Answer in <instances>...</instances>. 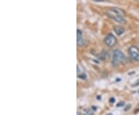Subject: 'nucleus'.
Instances as JSON below:
<instances>
[{
	"mask_svg": "<svg viewBox=\"0 0 139 115\" xmlns=\"http://www.w3.org/2000/svg\"><path fill=\"white\" fill-rule=\"evenodd\" d=\"M113 63L114 64L118 63H126V57L124 53L120 50H115L113 56Z\"/></svg>",
	"mask_w": 139,
	"mask_h": 115,
	"instance_id": "obj_2",
	"label": "nucleus"
},
{
	"mask_svg": "<svg viewBox=\"0 0 139 115\" xmlns=\"http://www.w3.org/2000/svg\"><path fill=\"white\" fill-rule=\"evenodd\" d=\"M138 1H139V0H138Z\"/></svg>",
	"mask_w": 139,
	"mask_h": 115,
	"instance_id": "obj_15",
	"label": "nucleus"
},
{
	"mask_svg": "<svg viewBox=\"0 0 139 115\" xmlns=\"http://www.w3.org/2000/svg\"><path fill=\"white\" fill-rule=\"evenodd\" d=\"M81 38H83V33L80 29H77V40L81 39Z\"/></svg>",
	"mask_w": 139,
	"mask_h": 115,
	"instance_id": "obj_7",
	"label": "nucleus"
},
{
	"mask_svg": "<svg viewBox=\"0 0 139 115\" xmlns=\"http://www.w3.org/2000/svg\"><path fill=\"white\" fill-rule=\"evenodd\" d=\"M107 15L113 19L114 20L123 23L125 22V19H124V13L119 8L117 7H114V8H111L109 10L107 11Z\"/></svg>",
	"mask_w": 139,
	"mask_h": 115,
	"instance_id": "obj_1",
	"label": "nucleus"
},
{
	"mask_svg": "<svg viewBox=\"0 0 139 115\" xmlns=\"http://www.w3.org/2000/svg\"><path fill=\"white\" fill-rule=\"evenodd\" d=\"M137 85H139V81H138V82H137V83H136L134 86H137Z\"/></svg>",
	"mask_w": 139,
	"mask_h": 115,
	"instance_id": "obj_12",
	"label": "nucleus"
},
{
	"mask_svg": "<svg viewBox=\"0 0 139 115\" xmlns=\"http://www.w3.org/2000/svg\"><path fill=\"white\" fill-rule=\"evenodd\" d=\"M114 30L115 33L118 36H121V34H123L124 32V29L121 26H115L114 27Z\"/></svg>",
	"mask_w": 139,
	"mask_h": 115,
	"instance_id": "obj_5",
	"label": "nucleus"
},
{
	"mask_svg": "<svg viewBox=\"0 0 139 115\" xmlns=\"http://www.w3.org/2000/svg\"><path fill=\"white\" fill-rule=\"evenodd\" d=\"M93 1H94V2H104L105 0H93Z\"/></svg>",
	"mask_w": 139,
	"mask_h": 115,
	"instance_id": "obj_11",
	"label": "nucleus"
},
{
	"mask_svg": "<svg viewBox=\"0 0 139 115\" xmlns=\"http://www.w3.org/2000/svg\"><path fill=\"white\" fill-rule=\"evenodd\" d=\"M138 93H139V91H138Z\"/></svg>",
	"mask_w": 139,
	"mask_h": 115,
	"instance_id": "obj_14",
	"label": "nucleus"
},
{
	"mask_svg": "<svg viewBox=\"0 0 139 115\" xmlns=\"http://www.w3.org/2000/svg\"><path fill=\"white\" fill-rule=\"evenodd\" d=\"M128 54L134 61H139V49L135 46H131L128 49Z\"/></svg>",
	"mask_w": 139,
	"mask_h": 115,
	"instance_id": "obj_3",
	"label": "nucleus"
},
{
	"mask_svg": "<svg viewBox=\"0 0 139 115\" xmlns=\"http://www.w3.org/2000/svg\"><path fill=\"white\" fill-rule=\"evenodd\" d=\"M77 43L80 47H83L85 45V40H83V38H81V39L77 40Z\"/></svg>",
	"mask_w": 139,
	"mask_h": 115,
	"instance_id": "obj_6",
	"label": "nucleus"
},
{
	"mask_svg": "<svg viewBox=\"0 0 139 115\" xmlns=\"http://www.w3.org/2000/svg\"><path fill=\"white\" fill-rule=\"evenodd\" d=\"M104 43L109 47H113L117 43V39L113 34H108L104 39Z\"/></svg>",
	"mask_w": 139,
	"mask_h": 115,
	"instance_id": "obj_4",
	"label": "nucleus"
},
{
	"mask_svg": "<svg viewBox=\"0 0 139 115\" xmlns=\"http://www.w3.org/2000/svg\"><path fill=\"white\" fill-rule=\"evenodd\" d=\"M83 113H84V115H92L93 114V111L90 109H85Z\"/></svg>",
	"mask_w": 139,
	"mask_h": 115,
	"instance_id": "obj_8",
	"label": "nucleus"
},
{
	"mask_svg": "<svg viewBox=\"0 0 139 115\" xmlns=\"http://www.w3.org/2000/svg\"><path fill=\"white\" fill-rule=\"evenodd\" d=\"M108 115H112V114H108Z\"/></svg>",
	"mask_w": 139,
	"mask_h": 115,
	"instance_id": "obj_13",
	"label": "nucleus"
},
{
	"mask_svg": "<svg viewBox=\"0 0 139 115\" xmlns=\"http://www.w3.org/2000/svg\"><path fill=\"white\" fill-rule=\"evenodd\" d=\"M110 103H114V101H115V99L114 98V97H111V98H110Z\"/></svg>",
	"mask_w": 139,
	"mask_h": 115,
	"instance_id": "obj_10",
	"label": "nucleus"
},
{
	"mask_svg": "<svg viewBox=\"0 0 139 115\" xmlns=\"http://www.w3.org/2000/svg\"><path fill=\"white\" fill-rule=\"evenodd\" d=\"M124 102H120L119 103H117V106L119 107H122V106H124Z\"/></svg>",
	"mask_w": 139,
	"mask_h": 115,
	"instance_id": "obj_9",
	"label": "nucleus"
}]
</instances>
